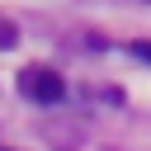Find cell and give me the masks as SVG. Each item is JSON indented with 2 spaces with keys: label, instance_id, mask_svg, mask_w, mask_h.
<instances>
[{
  "label": "cell",
  "instance_id": "obj_1",
  "mask_svg": "<svg viewBox=\"0 0 151 151\" xmlns=\"http://www.w3.org/2000/svg\"><path fill=\"white\" fill-rule=\"evenodd\" d=\"M19 90H24L28 99H38V104H57V99L66 94V80H61L57 71H47V66H28V71L19 76Z\"/></svg>",
  "mask_w": 151,
  "mask_h": 151
},
{
  "label": "cell",
  "instance_id": "obj_2",
  "mask_svg": "<svg viewBox=\"0 0 151 151\" xmlns=\"http://www.w3.org/2000/svg\"><path fill=\"white\" fill-rule=\"evenodd\" d=\"M0 47H14V28L9 24H0Z\"/></svg>",
  "mask_w": 151,
  "mask_h": 151
},
{
  "label": "cell",
  "instance_id": "obj_3",
  "mask_svg": "<svg viewBox=\"0 0 151 151\" xmlns=\"http://www.w3.org/2000/svg\"><path fill=\"white\" fill-rule=\"evenodd\" d=\"M132 52H137V57H142V61H151V42H137V47H132Z\"/></svg>",
  "mask_w": 151,
  "mask_h": 151
},
{
  "label": "cell",
  "instance_id": "obj_4",
  "mask_svg": "<svg viewBox=\"0 0 151 151\" xmlns=\"http://www.w3.org/2000/svg\"><path fill=\"white\" fill-rule=\"evenodd\" d=\"M142 5H151V0H142Z\"/></svg>",
  "mask_w": 151,
  "mask_h": 151
}]
</instances>
